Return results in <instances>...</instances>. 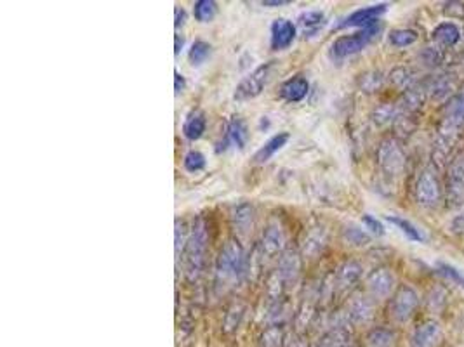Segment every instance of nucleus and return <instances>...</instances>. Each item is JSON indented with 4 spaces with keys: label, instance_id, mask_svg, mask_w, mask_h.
I'll use <instances>...</instances> for the list:
<instances>
[{
    "label": "nucleus",
    "instance_id": "25",
    "mask_svg": "<svg viewBox=\"0 0 464 347\" xmlns=\"http://www.w3.org/2000/svg\"><path fill=\"white\" fill-rule=\"evenodd\" d=\"M284 245V235L278 228H268L266 235L263 238V246L268 250V253H275Z\"/></svg>",
    "mask_w": 464,
    "mask_h": 347
},
{
    "label": "nucleus",
    "instance_id": "27",
    "mask_svg": "<svg viewBox=\"0 0 464 347\" xmlns=\"http://www.w3.org/2000/svg\"><path fill=\"white\" fill-rule=\"evenodd\" d=\"M351 316H353L357 322H369L372 318V304L369 300H357L351 308Z\"/></svg>",
    "mask_w": 464,
    "mask_h": 347
},
{
    "label": "nucleus",
    "instance_id": "18",
    "mask_svg": "<svg viewBox=\"0 0 464 347\" xmlns=\"http://www.w3.org/2000/svg\"><path fill=\"white\" fill-rule=\"evenodd\" d=\"M205 127H207V122H205L204 113L200 112H193L190 116L187 118L183 125V134L184 138H188L190 141H197L204 136Z\"/></svg>",
    "mask_w": 464,
    "mask_h": 347
},
{
    "label": "nucleus",
    "instance_id": "14",
    "mask_svg": "<svg viewBox=\"0 0 464 347\" xmlns=\"http://www.w3.org/2000/svg\"><path fill=\"white\" fill-rule=\"evenodd\" d=\"M440 337H442V330H440L439 323H424V325L417 326L414 332L412 347H435Z\"/></svg>",
    "mask_w": 464,
    "mask_h": 347
},
{
    "label": "nucleus",
    "instance_id": "3",
    "mask_svg": "<svg viewBox=\"0 0 464 347\" xmlns=\"http://www.w3.org/2000/svg\"><path fill=\"white\" fill-rule=\"evenodd\" d=\"M416 202L423 207H436L442 200V185L433 169H424L414 188Z\"/></svg>",
    "mask_w": 464,
    "mask_h": 347
},
{
    "label": "nucleus",
    "instance_id": "4",
    "mask_svg": "<svg viewBox=\"0 0 464 347\" xmlns=\"http://www.w3.org/2000/svg\"><path fill=\"white\" fill-rule=\"evenodd\" d=\"M271 68H273V63H266V65H261L260 68L254 70L249 76H245L235 89V99L237 101H249V99L257 98L270 80Z\"/></svg>",
    "mask_w": 464,
    "mask_h": 347
},
{
    "label": "nucleus",
    "instance_id": "19",
    "mask_svg": "<svg viewBox=\"0 0 464 347\" xmlns=\"http://www.w3.org/2000/svg\"><path fill=\"white\" fill-rule=\"evenodd\" d=\"M228 139H230L231 143H233L235 146H238L240 149L245 148V145H247V139H249V132H247V127H245L244 120L242 118H231V122L228 123Z\"/></svg>",
    "mask_w": 464,
    "mask_h": 347
},
{
    "label": "nucleus",
    "instance_id": "9",
    "mask_svg": "<svg viewBox=\"0 0 464 347\" xmlns=\"http://www.w3.org/2000/svg\"><path fill=\"white\" fill-rule=\"evenodd\" d=\"M388 11V4H377L370 6V8L359 9V11L351 12L343 23H341V28H346V26H360V28H370V26H376L377 19Z\"/></svg>",
    "mask_w": 464,
    "mask_h": 347
},
{
    "label": "nucleus",
    "instance_id": "34",
    "mask_svg": "<svg viewBox=\"0 0 464 347\" xmlns=\"http://www.w3.org/2000/svg\"><path fill=\"white\" fill-rule=\"evenodd\" d=\"M346 238H348V242L353 243V245H363V243L369 242V238H367L366 233L360 231L359 228H348L346 229Z\"/></svg>",
    "mask_w": 464,
    "mask_h": 347
},
{
    "label": "nucleus",
    "instance_id": "37",
    "mask_svg": "<svg viewBox=\"0 0 464 347\" xmlns=\"http://www.w3.org/2000/svg\"><path fill=\"white\" fill-rule=\"evenodd\" d=\"M452 229L456 233H459V235H464V213H461V215H457L456 219H454Z\"/></svg>",
    "mask_w": 464,
    "mask_h": 347
},
{
    "label": "nucleus",
    "instance_id": "26",
    "mask_svg": "<svg viewBox=\"0 0 464 347\" xmlns=\"http://www.w3.org/2000/svg\"><path fill=\"white\" fill-rule=\"evenodd\" d=\"M209 54H211V45L207 42H204V40H197L191 45L188 58H190L191 65H202L209 58Z\"/></svg>",
    "mask_w": 464,
    "mask_h": 347
},
{
    "label": "nucleus",
    "instance_id": "40",
    "mask_svg": "<svg viewBox=\"0 0 464 347\" xmlns=\"http://www.w3.org/2000/svg\"><path fill=\"white\" fill-rule=\"evenodd\" d=\"M184 19H187L184 11H176V28H180L181 25H184Z\"/></svg>",
    "mask_w": 464,
    "mask_h": 347
},
{
    "label": "nucleus",
    "instance_id": "24",
    "mask_svg": "<svg viewBox=\"0 0 464 347\" xmlns=\"http://www.w3.org/2000/svg\"><path fill=\"white\" fill-rule=\"evenodd\" d=\"M416 40L417 33L414 30H395V32L390 33V42L395 48H407V45H412Z\"/></svg>",
    "mask_w": 464,
    "mask_h": 347
},
{
    "label": "nucleus",
    "instance_id": "12",
    "mask_svg": "<svg viewBox=\"0 0 464 347\" xmlns=\"http://www.w3.org/2000/svg\"><path fill=\"white\" fill-rule=\"evenodd\" d=\"M393 286H395V276L388 269H376L367 278V288L377 299H384V297L390 295Z\"/></svg>",
    "mask_w": 464,
    "mask_h": 347
},
{
    "label": "nucleus",
    "instance_id": "13",
    "mask_svg": "<svg viewBox=\"0 0 464 347\" xmlns=\"http://www.w3.org/2000/svg\"><path fill=\"white\" fill-rule=\"evenodd\" d=\"M423 87L424 91H426V96H430L432 99H443L454 89V76L447 75V73L430 76L428 80H424Z\"/></svg>",
    "mask_w": 464,
    "mask_h": 347
},
{
    "label": "nucleus",
    "instance_id": "20",
    "mask_svg": "<svg viewBox=\"0 0 464 347\" xmlns=\"http://www.w3.org/2000/svg\"><path fill=\"white\" fill-rule=\"evenodd\" d=\"M299 25L303 26L304 33L311 36L324 28V25H326V16H324L322 12L317 11L304 12V14L299 16Z\"/></svg>",
    "mask_w": 464,
    "mask_h": 347
},
{
    "label": "nucleus",
    "instance_id": "39",
    "mask_svg": "<svg viewBox=\"0 0 464 347\" xmlns=\"http://www.w3.org/2000/svg\"><path fill=\"white\" fill-rule=\"evenodd\" d=\"M261 4L266 6V8H280V6H287L291 2L289 0H263Z\"/></svg>",
    "mask_w": 464,
    "mask_h": 347
},
{
    "label": "nucleus",
    "instance_id": "16",
    "mask_svg": "<svg viewBox=\"0 0 464 347\" xmlns=\"http://www.w3.org/2000/svg\"><path fill=\"white\" fill-rule=\"evenodd\" d=\"M289 141V134L287 132H280V134L273 136L270 141H266L263 145V148L257 149V153L254 155V162L256 163H264L271 158L277 151H280L285 145Z\"/></svg>",
    "mask_w": 464,
    "mask_h": 347
},
{
    "label": "nucleus",
    "instance_id": "1",
    "mask_svg": "<svg viewBox=\"0 0 464 347\" xmlns=\"http://www.w3.org/2000/svg\"><path fill=\"white\" fill-rule=\"evenodd\" d=\"M464 130V87L457 94L447 101L443 106L442 123L439 129V138L442 146L439 148H445V146L452 145L454 139Z\"/></svg>",
    "mask_w": 464,
    "mask_h": 347
},
{
    "label": "nucleus",
    "instance_id": "17",
    "mask_svg": "<svg viewBox=\"0 0 464 347\" xmlns=\"http://www.w3.org/2000/svg\"><path fill=\"white\" fill-rule=\"evenodd\" d=\"M433 40L442 48H452L461 40V30L454 23H442L433 30Z\"/></svg>",
    "mask_w": 464,
    "mask_h": 347
},
{
    "label": "nucleus",
    "instance_id": "32",
    "mask_svg": "<svg viewBox=\"0 0 464 347\" xmlns=\"http://www.w3.org/2000/svg\"><path fill=\"white\" fill-rule=\"evenodd\" d=\"M439 271L442 273V275L445 276V278H449L450 282H454V283H457V285L464 286V276H463V273L457 271V269L454 268V266L439 264Z\"/></svg>",
    "mask_w": 464,
    "mask_h": 347
},
{
    "label": "nucleus",
    "instance_id": "36",
    "mask_svg": "<svg viewBox=\"0 0 464 347\" xmlns=\"http://www.w3.org/2000/svg\"><path fill=\"white\" fill-rule=\"evenodd\" d=\"M443 12L449 16H459V18H463L464 16V4H461V2H449V4H445V9H443Z\"/></svg>",
    "mask_w": 464,
    "mask_h": 347
},
{
    "label": "nucleus",
    "instance_id": "28",
    "mask_svg": "<svg viewBox=\"0 0 464 347\" xmlns=\"http://www.w3.org/2000/svg\"><path fill=\"white\" fill-rule=\"evenodd\" d=\"M391 82L395 83L397 87H400V89H405V91H409L410 87H414V76H412V72L407 68H397L395 72L391 73Z\"/></svg>",
    "mask_w": 464,
    "mask_h": 347
},
{
    "label": "nucleus",
    "instance_id": "41",
    "mask_svg": "<svg viewBox=\"0 0 464 347\" xmlns=\"http://www.w3.org/2000/svg\"><path fill=\"white\" fill-rule=\"evenodd\" d=\"M181 48H183V40H180V35H176V49H174L176 54H180Z\"/></svg>",
    "mask_w": 464,
    "mask_h": 347
},
{
    "label": "nucleus",
    "instance_id": "35",
    "mask_svg": "<svg viewBox=\"0 0 464 347\" xmlns=\"http://www.w3.org/2000/svg\"><path fill=\"white\" fill-rule=\"evenodd\" d=\"M363 224H366L367 229H370L372 233H376V235H384V228L383 224H381L377 219H374L372 215H369V213H366V215L362 217Z\"/></svg>",
    "mask_w": 464,
    "mask_h": 347
},
{
    "label": "nucleus",
    "instance_id": "10",
    "mask_svg": "<svg viewBox=\"0 0 464 347\" xmlns=\"http://www.w3.org/2000/svg\"><path fill=\"white\" fill-rule=\"evenodd\" d=\"M205 242H207V233H205L204 226H198L193 229V235L190 238V245H188V271L197 273L202 264V255L205 250Z\"/></svg>",
    "mask_w": 464,
    "mask_h": 347
},
{
    "label": "nucleus",
    "instance_id": "38",
    "mask_svg": "<svg viewBox=\"0 0 464 347\" xmlns=\"http://www.w3.org/2000/svg\"><path fill=\"white\" fill-rule=\"evenodd\" d=\"M184 85H187V82H184L183 75H180V73L176 72L174 73V89H176V92L180 94V92L184 89Z\"/></svg>",
    "mask_w": 464,
    "mask_h": 347
},
{
    "label": "nucleus",
    "instance_id": "21",
    "mask_svg": "<svg viewBox=\"0 0 464 347\" xmlns=\"http://www.w3.org/2000/svg\"><path fill=\"white\" fill-rule=\"evenodd\" d=\"M362 276V268H360V264H357V262H344L343 266L339 268V273H337V282H339V285L343 286V288H346V286H351L353 283L359 282V278Z\"/></svg>",
    "mask_w": 464,
    "mask_h": 347
},
{
    "label": "nucleus",
    "instance_id": "22",
    "mask_svg": "<svg viewBox=\"0 0 464 347\" xmlns=\"http://www.w3.org/2000/svg\"><path fill=\"white\" fill-rule=\"evenodd\" d=\"M386 219L391 222V224H395L409 240H412V242H424V235L421 233V229H417L410 221L402 219V217L399 215H388Z\"/></svg>",
    "mask_w": 464,
    "mask_h": 347
},
{
    "label": "nucleus",
    "instance_id": "23",
    "mask_svg": "<svg viewBox=\"0 0 464 347\" xmlns=\"http://www.w3.org/2000/svg\"><path fill=\"white\" fill-rule=\"evenodd\" d=\"M216 11L218 6L216 2H212V0H198V2H195L193 14L197 21L209 23L214 16H216Z\"/></svg>",
    "mask_w": 464,
    "mask_h": 347
},
{
    "label": "nucleus",
    "instance_id": "29",
    "mask_svg": "<svg viewBox=\"0 0 464 347\" xmlns=\"http://www.w3.org/2000/svg\"><path fill=\"white\" fill-rule=\"evenodd\" d=\"M395 335L390 332V330H374L369 335V344L370 347H390L393 344Z\"/></svg>",
    "mask_w": 464,
    "mask_h": 347
},
{
    "label": "nucleus",
    "instance_id": "6",
    "mask_svg": "<svg viewBox=\"0 0 464 347\" xmlns=\"http://www.w3.org/2000/svg\"><path fill=\"white\" fill-rule=\"evenodd\" d=\"M447 200L450 205L457 207L464 203V153H459L456 158L450 162L447 169V181H445Z\"/></svg>",
    "mask_w": 464,
    "mask_h": 347
},
{
    "label": "nucleus",
    "instance_id": "30",
    "mask_svg": "<svg viewBox=\"0 0 464 347\" xmlns=\"http://www.w3.org/2000/svg\"><path fill=\"white\" fill-rule=\"evenodd\" d=\"M183 165L188 172L191 174L200 172V170L205 167V156L202 155L200 151H190L187 156H184Z\"/></svg>",
    "mask_w": 464,
    "mask_h": 347
},
{
    "label": "nucleus",
    "instance_id": "2",
    "mask_svg": "<svg viewBox=\"0 0 464 347\" xmlns=\"http://www.w3.org/2000/svg\"><path fill=\"white\" fill-rule=\"evenodd\" d=\"M377 163L390 178H399L407 165V156L402 146L395 139H386L377 149Z\"/></svg>",
    "mask_w": 464,
    "mask_h": 347
},
{
    "label": "nucleus",
    "instance_id": "5",
    "mask_svg": "<svg viewBox=\"0 0 464 347\" xmlns=\"http://www.w3.org/2000/svg\"><path fill=\"white\" fill-rule=\"evenodd\" d=\"M377 30H379L377 26H370V28H363L362 32L353 33V35L339 36V39L333 43V56L337 59H343L351 54H357V52L362 51L367 43L374 39Z\"/></svg>",
    "mask_w": 464,
    "mask_h": 347
},
{
    "label": "nucleus",
    "instance_id": "8",
    "mask_svg": "<svg viewBox=\"0 0 464 347\" xmlns=\"http://www.w3.org/2000/svg\"><path fill=\"white\" fill-rule=\"evenodd\" d=\"M244 269V250L237 242H228V245L221 250L218 260V271L224 278L237 276Z\"/></svg>",
    "mask_w": 464,
    "mask_h": 347
},
{
    "label": "nucleus",
    "instance_id": "33",
    "mask_svg": "<svg viewBox=\"0 0 464 347\" xmlns=\"http://www.w3.org/2000/svg\"><path fill=\"white\" fill-rule=\"evenodd\" d=\"M442 52H440V49L436 48H426L423 51V54H421V59L424 61V65L428 66H436L442 63Z\"/></svg>",
    "mask_w": 464,
    "mask_h": 347
},
{
    "label": "nucleus",
    "instance_id": "15",
    "mask_svg": "<svg viewBox=\"0 0 464 347\" xmlns=\"http://www.w3.org/2000/svg\"><path fill=\"white\" fill-rule=\"evenodd\" d=\"M308 89H310V83L304 76L297 75L294 78L287 80V82L282 85L280 89V96L285 99V101L289 103H299L306 98Z\"/></svg>",
    "mask_w": 464,
    "mask_h": 347
},
{
    "label": "nucleus",
    "instance_id": "7",
    "mask_svg": "<svg viewBox=\"0 0 464 347\" xmlns=\"http://www.w3.org/2000/svg\"><path fill=\"white\" fill-rule=\"evenodd\" d=\"M417 304H419V295L416 293V290L407 285L400 286L390 304L391 318L400 323H405L414 315Z\"/></svg>",
    "mask_w": 464,
    "mask_h": 347
},
{
    "label": "nucleus",
    "instance_id": "11",
    "mask_svg": "<svg viewBox=\"0 0 464 347\" xmlns=\"http://www.w3.org/2000/svg\"><path fill=\"white\" fill-rule=\"evenodd\" d=\"M296 39V26L287 19H277L271 25V48L275 51L287 49Z\"/></svg>",
    "mask_w": 464,
    "mask_h": 347
},
{
    "label": "nucleus",
    "instance_id": "31",
    "mask_svg": "<svg viewBox=\"0 0 464 347\" xmlns=\"http://www.w3.org/2000/svg\"><path fill=\"white\" fill-rule=\"evenodd\" d=\"M399 113H400L399 108H395V106L391 105L381 106V108L376 112V115H374V120H376L379 125H384V123L393 122V120L399 116Z\"/></svg>",
    "mask_w": 464,
    "mask_h": 347
}]
</instances>
